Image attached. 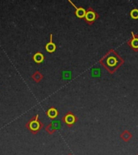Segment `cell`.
<instances>
[{
  "mask_svg": "<svg viewBox=\"0 0 138 155\" xmlns=\"http://www.w3.org/2000/svg\"><path fill=\"white\" fill-rule=\"evenodd\" d=\"M38 116V115H36L33 119H31V120L29 121L28 123L26 124L27 128H28L29 131H31L33 134H36L43 127L42 123H41V121H39Z\"/></svg>",
  "mask_w": 138,
  "mask_h": 155,
  "instance_id": "obj_1",
  "label": "cell"
},
{
  "mask_svg": "<svg viewBox=\"0 0 138 155\" xmlns=\"http://www.w3.org/2000/svg\"><path fill=\"white\" fill-rule=\"evenodd\" d=\"M69 2L73 5V7H74L75 9H76V12H75V14L77 15V17L80 18V19H82V18H84L86 16V14H87V12L85 11L84 8H82V7H76L74 3H73L71 1H69Z\"/></svg>",
  "mask_w": 138,
  "mask_h": 155,
  "instance_id": "obj_2",
  "label": "cell"
},
{
  "mask_svg": "<svg viewBox=\"0 0 138 155\" xmlns=\"http://www.w3.org/2000/svg\"><path fill=\"white\" fill-rule=\"evenodd\" d=\"M97 18L96 13L94 12V11H92L91 9H90L88 12H87V14H86V16H85V19L87 20L88 23H92V22H94L95 20V19Z\"/></svg>",
  "mask_w": 138,
  "mask_h": 155,
  "instance_id": "obj_3",
  "label": "cell"
},
{
  "mask_svg": "<svg viewBox=\"0 0 138 155\" xmlns=\"http://www.w3.org/2000/svg\"><path fill=\"white\" fill-rule=\"evenodd\" d=\"M45 49L48 53H53L56 50V45L53 42V35H50V41L48 43L46 44Z\"/></svg>",
  "mask_w": 138,
  "mask_h": 155,
  "instance_id": "obj_4",
  "label": "cell"
},
{
  "mask_svg": "<svg viewBox=\"0 0 138 155\" xmlns=\"http://www.w3.org/2000/svg\"><path fill=\"white\" fill-rule=\"evenodd\" d=\"M63 120H64V121H65V123L66 124L71 125V124H73L75 122V116L74 115H72V114L69 113L64 117Z\"/></svg>",
  "mask_w": 138,
  "mask_h": 155,
  "instance_id": "obj_5",
  "label": "cell"
},
{
  "mask_svg": "<svg viewBox=\"0 0 138 155\" xmlns=\"http://www.w3.org/2000/svg\"><path fill=\"white\" fill-rule=\"evenodd\" d=\"M46 114L48 115V116L50 119H54L58 116V110L56 108H54V107H51V108H49L48 111H47Z\"/></svg>",
  "mask_w": 138,
  "mask_h": 155,
  "instance_id": "obj_6",
  "label": "cell"
},
{
  "mask_svg": "<svg viewBox=\"0 0 138 155\" xmlns=\"http://www.w3.org/2000/svg\"><path fill=\"white\" fill-rule=\"evenodd\" d=\"M33 60L37 64H40V63H42L44 60V57L41 53H36L34 54L33 56Z\"/></svg>",
  "mask_w": 138,
  "mask_h": 155,
  "instance_id": "obj_7",
  "label": "cell"
},
{
  "mask_svg": "<svg viewBox=\"0 0 138 155\" xmlns=\"http://www.w3.org/2000/svg\"><path fill=\"white\" fill-rule=\"evenodd\" d=\"M132 35H133V40L131 41L130 46L133 48V49L137 50L138 49V37L135 36V35H134V33H133V31H132Z\"/></svg>",
  "mask_w": 138,
  "mask_h": 155,
  "instance_id": "obj_8",
  "label": "cell"
},
{
  "mask_svg": "<svg viewBox=\"0 0 138 155\" xmlns=\"http://www.w3.org/2000/svg\"><path fill=\"white\" fill-rule=\"evenodd\" d=\"M31 78H32V79H33L35 82H38L42 79V75H41V73L38 72V71H36V72H35L33 74L31 75Z\"/></svg>",
  "mask_w": 138,
  "mask_h": 155,
  "instance_id": "obj_9",
  "label": "cell"
},
{
  "mask_svg": "<svg viewBox=\"0 0 138 155\" xmlns=\"http://www.w3.org/2000/svg\"><path fill=\"white\" fill-rule=\"evenodd\" d=\"M131 17L134 19H138V10L137 9H133L131 12Z\"/></svg>",
  "mask_w": 138,
  "mask_h": 155,
  "instance_id": "obj_10",
  "label": "cell"
}]
</instances>
